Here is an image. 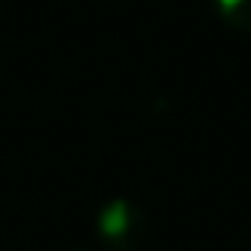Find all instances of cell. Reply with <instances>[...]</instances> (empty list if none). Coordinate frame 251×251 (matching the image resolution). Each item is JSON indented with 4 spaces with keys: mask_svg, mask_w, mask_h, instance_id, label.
I'll use <instances>...</instances> for the list:
<instances>
[{
    "mask_svg": "<svg viewBox=\"0 0 251 251\" xmlns=\"http://www.w3.org/2000/svg\"><path fill=\"white\" fill-rule=\"evenodd\" d=\"M98 238L103 246L116 251H132L141 246L143 232H146V216L143 211L127 197H116V200L105 202L98 213Z\"/></svg>",
    "mask_w": 251,
    "mask_h": 251,
    "instance_id": "6da1fadb",
    "label": "cell"
},
{
    "mask_svg": "<svg viewBox=\"0 0 251 251\" xmlns=\"http://www.w3.org/2000/svg\"><path fill=\"white\" fill-rule=\"evenodd\" d=\"M213 8L229 27L251 33V0H213Z\"/></svg>",
    "mask_w": 251,
    "mask_h": 251,
    "instance_id": "7a4b0ae2",
    "label": "cell"
},
{
    "mask_svg": "<svg viewBox=\"0 0 251 251\" xmlns=\"http://www.w3.org/2000/svg\"><path fill=\"white\" fill-rule=\"evenodd\" d=\"M71 251H84V249H71Z\"/></svg>",
    "mask_w": 251,
    "mask_h": 251,
    "instance_id": "3957f363",
    "label": "cell"
}]
</instances>
